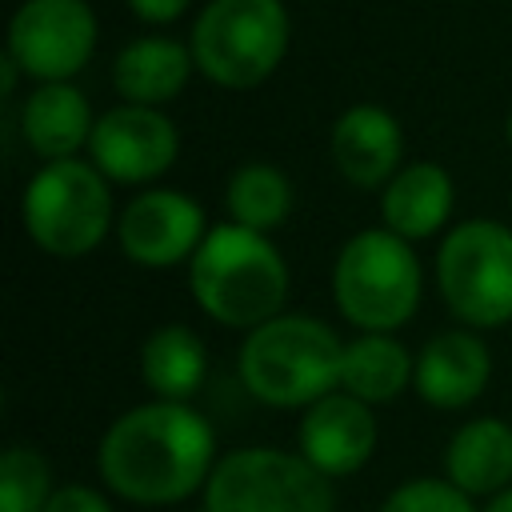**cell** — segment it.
Returning a JSON list of instances; mask_svg holds the SVG:
<instances>
[{"label":"cell","mask_w":512,"mask_h":512,"mask_svg":"<svg viewBox=\"0 0 512 512\" xmlns=\"http://www.w3.org/2000/svg\"><path fill=\"white\" fill-rule=\"evenodd\" d=\"M100 480L132 504H180L208 484L216 436L180 400H148L116 416L96 448Z\"/></svg>","instance_id":"obj_1"},{"label":"cell","mask_w":512,"mask_h":512,"mask_svg":"<svg viewBox=\"0 0 512 512\" xmlns=\"http://www.w3.org/2000/svg\"><path fill=\"white\" fill-rule=\"evenodd\" d=\"M188 288L208 320L252 332L284 312L288 264L264 232L216 224L188 260Z\"/></svg>","instance_id":"obj_2"},{"label":"cell","mask_w":512,"mask_h":512,"mask_svg":"<svg viewBox=\"0 0 512 512\" xmlns=\"http://www.w3.org/2000/svg\"><path fill=\"white\" fill-rule=\"evenodd\" d=\"M344 340L316 316L280 312L256 324L236 356L240 384L268 408H308L340 388Z\"/></svg>","instance_id":"obj_3"},{"label":"cell","mask_w":512,"mask_h":512,"mask_svg":"<svg viewBox=\"0 0 512 512\" xmlns=\"http://www.w3.org/2000/svg\"><path fill=\"white\" fill-rule=\"evenodd\" d=\"M424 276L412 244L388 228H364L344 240L332 264L340 316L360 332H396L420 308Z\"/></svg>","instance_id":"obj_4"},{"label":"cell","mask_w":512,"mask_h":512,"mask_svg":"<svg viewBox=\"0 0 512 512\" xmlns=\"http://www.w3.org/2000/svg\"><path fill=\"white\" fill-rule=\"evenodd\" d=\"M20 220L36 248L56 260H80L116 228L108 176L84 160H52L28 180Z\"/></svg>","instance_id":"obj_5"},{"label":"cell","mask_w":512,"mask_h":512,"mask_svg":"<svg viewBox=\"0 0 512 512\" xmlns=\"http://www.w3.org/2000/svg\"><path fill=\"white\" fill-rule=\"evenodd\" d=\"M436 288L468 328H504L512 320V228L500 220L456 224L436 252Z\"/></svg>","instance_id":"obj_6"},{"label":"cell","mask_w":512,"mask_h":512,"mask_svg":"<svg viewBox=\"0 0 512 512\" xmlns=\"http://www.w3.org/2000/svg\"><path fill=\"white\" fill-rule=\"evenodd\" d=\"M288 48L280 0H212L192 28V60L220 88H256Z\"/></svg>","instance_id":"obj_7"},{"label":"cell","mask_w":512,"mask_h":512,"mask_svg":"<svg viewBox=\"0 0 512 512\" xmlns=\"http://www.w3.org/2000/svg\"><path fill=\"white\" fill-rule=\"evenodd\" d=\"M204 512H336V492L300 452L236 448L204 484Z\"/></svg>","instance_id":"obj_8"},{"label":"cell","mask_w":512,"mask_h":512,"mask_svg":"<svg viewBox=\"0 0 512 512\" xmlns=\"http://www.w3.org/2000/svg\"><path fill=\"white\" fill-rule=\"evenodd\" d=\"M92 48L96 16L84 0H24L8 28V56L44 84L76 76Z\"/></svg>","instance_id":"obj_9"},{"label":"cell","mask_w":512,"mask_h":512,"mask_svg":"<svg viewBox=\"0 0 512 512\" xmlns=\"http://www.w3.org/2000/svg\"><path fill=\"white\" fill-rule=\"evenodd\" d=\"M204 208L176 188H144L116 216L120 252L140 268H172L204 244Z\"/></svg>","instance_id":"obj_10"},{"label":"cell","mask_w":512,"mask_h":512,"mask_svg":"<svg viewBox=\"0 0 512 512\" xmlns=\"http://www.w3.org/2000/svg\"><path fill=\"white\" fill-rule=\"evenodd\" d=\"M176 128L164 112L148 108V104H120L112 112H104L92 128L88 152L92 164L120 184H148L160 172L172 168L176 160Z\"/></svg>","instance_id":"obj_11"},{"label":"cell","mask_w":512,"mask_h":512,"mask_svg":"<svg viewBox=\"0 0 512 512\" xmlns=\"http://www.w3.org/2000/svg\"><path fill=\"white\" fill-rule=\"evenodd\" d=\"M296 440H300V456L316 472H324L328 480H340V476L360 472L372 460L380 424L372 416V404L336 388L304 408Z\"/></svg>","instance_id":"obj_12"},{"label":"cell","mask_w":512,"mask_h":512,"mask_svg":"<svg viewBox=\"0 0 512 512\" xmlns=\"http://www.w3.org/2000/svg\"><path fill=\"white\" fill-rule=\"evenodd\" d=\"M488 376H492L488 344L472 328H448L420 348L412 388L420 392L424 404L456 412L468 408L488 388Z\"/></svg>","instance_id":"obj_13"},{"label":"cell","mask_w":512,"mask_h":512,"mask_svg":"<svg viewBox=\"0 0 512 512\" xmlns=\"http://www.w3.org/2000/svg\"><path fill=\"white\" fill-rule=\"evenodd\" d=\"M400 152V124L376 104L348 108L332 128V164L356 188H384L400 172Z\"/></svg>","instance_id":"obj_14"},{"label":"cell","mask_w":512,"mask_h":512,"mask_svg":"<svg viewBox=\"0 0 512 512\" xmlns=\"http://www.w3.org/2000/svg\"><path fill=\"white\" fill-rule=\"evenodd\" d=\"M444 476L472 500H492L512 488V424L500 416H476L460 424L444 448Z\"/></svg>","instance_id":"obj_15"},{"label":"cell","mask_w":512,"mask_h":512,"mask_svg":"<svg viewBox=\"0 0 512 512\" xmlns=\"http://www.w3.org/2000/svg\"><path fill=\"white\" fill-rule=\"evenodd\" d=\"M380 216H384V228L404 236L408 244L436 236L452 216V176L432 160H416L400 168L384 184Z\"/></svg>","instance_id":"obj_16"},{"label":"cell","mask_w":512,"mask_h":512,"mask_svg":"<svg viewBox=\"0 0 512 512\" xmlns=\"http://www.w3.org/2000/svg\"><path fill=\"white\" fill-rule=\"evenodd\" d=\"M92 108L84 100L80 88H72L68 80H52L40 84L24 108H20V132L28 140V148L36 156L52 160H72L76 148H84L92 140Z\"/></svg>","instance_id":"obj_17"},{"label":"cell","mask_w":512,"mask_h":512,"mask_svg":"<svg viewBox=\"0 0 512 512\" xmlns=\"http://www.w3.org/2000/svg\"><path fill=\"white\" fill-rule=\"evenodd\" d=\"M416 376L412 352L392 332H360L344 344L340 364V392L364 400V404H388L396 400Z\"/></svg>","instance_id":"obj_18"},{"label":"cell","mask_w":512,"mask_h":512,"mask_svg":"<svg viewBox=\"0 0 512 512\" xmlns=\"http://www.w3.org/2000/svg\"><path fill=\"white\" fill-rule=\"evenodd\" d=\"M140 376H144L152 400L188 404L208 376L204 340L184 324H160L140 348Z\"/></svg>","instance_id":"obj_19"},{"label":"cell","mask_w":512,"mask_h":512,"mask_svg":"<svg viewBox=\"0 0 512 512\" xmlns=\"http://www.w3.org/2000/svg\"><path fill=\"white\" fill-rule=\"evenodd\" d=\"M188 72H192V56L184 44H176L168 36H144L116 56L112 80L128 104L156 108L184 88Z\"/></svg>","instance_id":"obj_20"},{"label":"cell","mask_w":512,"mask_h":512,"mask_svg":"<svg viewBox=\"0 0 512 512\" xmlns=\"http://www.w3.org/2000/svg\"><path fill=\"white\" fill-rule=\"evenodd\" d=\"M224 204H228V216L232 224L240 228H252V232H276L288 212H292V184L280 168L272 164H240L232 176H228V188H224Z\"/></svg>","instance_id":"obj_21"},{"label":"cell","mask_w":512,"mask_h":512,"mask_svg":"<svg viewBox=\"0 0 512 512\" xmlns=\"http://www.w3.org/2000/svg\"><path fill=\"white\" fill-rule=\"evenodd\" d=\"M52 472L48 460L28 448V444H12L0 456V512H44L48 496H52Z\"/></svg>","instance_id":"obj_22"},{"label":"cell","mask_w":512,"mask_h":512,"mask_svg":"<svg viewBox=\"0 0 512 512\" xmlns=\"http://www.w3.org/2000/svg\"><path fill=\"white\" fill-rule=\"evenodd\" d=\"M376 512H476L472 496L460 492L448 476H416L388 492Z\"/></svg>","instance_id":"obj_23"},{"label":"cell","mask_w":512,"mask_h":512,"mask_svg":"<svg viewBox=\"0 0 512 512\" xmlns=\"http://www.w3.org/2000/svg\"><path fill=\"white\" fill-rule=\"evenodd\" d=\"M44 512H112V504L96 488H88V484H60L48 496Z\"/></svg>","instance_id":"obj_24"},{"label":"cell","mask_w":512,"mask_h":512,"mask_svg":"<svg viewBox=\"0 0 512 512\" xmlns=\"http://www.w3.org/2000/svg\"><path fill=\"white\" fill-rule=\"evenodd\" d=\"M132 4V12L140 16V20H148V24H168V20H176L184 8H188V0H128Z\"/></svg>","instance_id":"obj_25"},{"label":"cell","mask_w":512,"mask_h":512,"mask_svg":"<svg viewBox=\"0 0 512 512\" xmlns=\"http://www.w3.org/2000/svg\"><path fill=\"white\" fill-rule=\"evenodd\" d=\"M484 512H512V488H504L500 496H492V500L484 504Z\"/></svg>","instance_id":"obj_26"},{"label":"cell","mask_w":512,"mask_h":512,"mask_svg":"<svg viewBox=\"0 0 512 512\" xmlns=\"http://www.w3.org/2000/svg\"><path fill=\"white\" fill-rule=\"evenodd\" d=\"M508 144H512V116H508Z\"/></svg>","instance_id":"obj_27"}]
</instances>
